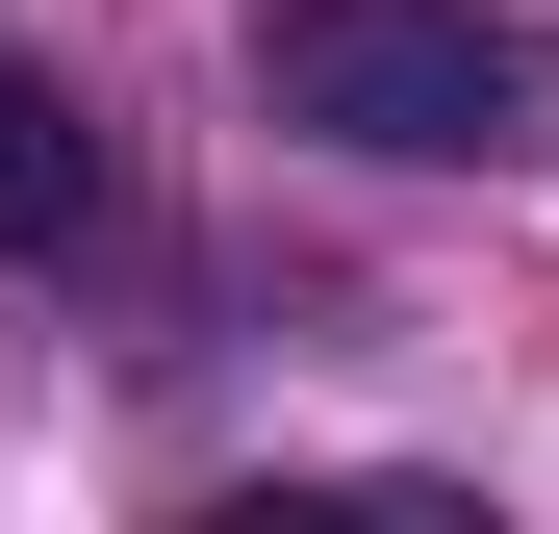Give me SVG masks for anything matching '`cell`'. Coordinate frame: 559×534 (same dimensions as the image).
Wrapping results in <instances>:
<instances>
[{"mask_svg": "<svg viewBox=\"0 0 559 534\" xmlns=\"http://www.w3.org/2000/svg\"><path fill=\"white\" fill-rule=\"evenodd\" d=\"M254 76L331 153H509L534 128V26H484V0H254Z\"/></svg>", "mask_w": 559, "mask_h": 534, "instance_id": "1", "label": "cell"}, {"mask_svg": "<svg viewBox=\"0 0 559 534\" xmlns=\"http://www.w3.org/2000/svg\"><path fill=\"white\" fill-rule=\"evenodd\" d=\"M0 254H26V281L103 254V103H76L51 51H0Z\"/></svg>", "mask_w": 559, "mask_h": 534, "instance_id": "2", "label": "cell"}]
</instances>
